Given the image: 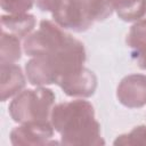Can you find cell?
Wrapping results in <instances>:
<instances>
[{
  "instance_id": "obj_1",
  "label": "cell",
  "mask_w": 146,
  "mask_h": 146,
  "mask_svg": "<svg viewBox=\"0 0 146 146\" xmlns=\"http://www.w3.org/2000/svg\"><path fill=\"white\" fill-rule=\"evenodd\" d=\"M51 124L64 145H104L100 124L95 119L91 103L83 99L59 103L50 115Z\"/></svg>"
},
{
  "instance_id": "obj_2",
  "label": "cell",
  "mask_w": 146,
  "mask_h": 146,
  "mask_svg": "<svg viewBox=\"0 0 146 146\" xmlns=\"http://www.w3.org/2000/svg\"><path fill=\"white\" fill-rule=\"evenodd\" d=\"M56 96L49 88L38 87L21 91L8 107L10 117L18 123L50 120Z\"/></svg>"
},
{
  "instance_id": "obj_3",
  "label": "cell",
  "mask_w": 146,
  "mask_h": 146,
  "mask_svg": "<svg viewBox=\"0 0 146 146\" xmlns=\"http://www.w3.org/2000/svg\"><path fill=\"white\" fill-rule=\"evenodd\" d=\"M70 35L56 22L42 19L39 29L24 39L23 50L31 57L50 55L63 46Z\"/></svg>"
},
{
  "instance_id": "obj_4",
  "label": "cell",
  "mask_w": 146,
  "mask_h": 146,
  "mask_svg": "<svg viewBox=\"0 0 146 146\" xmlns=\"http://www.w3.org/2000/svg\"><path fill=\"white\" fill-rule=\"evenodd\" d=\"M51 14L60 27L78 33L89 30L94 24L88 9V0H56Z\"/></svg>"
},
{
  "instance_id": "obj_5",
  "label": "cell",
  "mask_w": 146,
  "mask_h": 146,
  "mask_svg": "<svg viewBox=\"0 0 146 146\" xmlns=\"http://www.w3.org/2000/svg\"><path fill=\"white\" fill-rule=\"evenodd\" d=\"M48 57L55 73L56 84H58L62 79L83 67L86 49L80 40L70 35L67 41Z\"/></svg>"
},
{
  "instance_id": "obj_6",
  "label": "cell",
  "mask_w": 146,
  "mask_h": 146,
  "mask_svg": "<svg viewBox=\"0 0 146 146\" xmlns=\"http://www.w3.org/2000/svg\"><path fill=\"white\" fill-rule=\"evenodd\" d=\"M54 127L50 120L29 121L16 127L10 132V141L15 146H35L57 144L52 140Z\"/></svg>"
},
{
  "instance_id": "obj_7",
  "label": "cell",
  "mask_w": 146,
  "mask_h": 146,
  "mask_svg": "<svg viewBox=\"0 0 146 146\" xmlns=\"http://www.w3.org/2000/svg\"><path fill=\"white\" fill-rule=\"evenodd\" d=\"M116 97L128 108L146 105V75L133 73L124 76L116 88Z\"/></svg>"
},
{
  "instance_id": "obj_8",
  "label": "cell",
  "mask_w": 146,
  "mask_h": 146,
  "mask_svg": "<svg viewBox=\"0 0 146 146\" xmlns=\"http://www.w3.org/2000/svg\"><path fill=\"white\" fill-rule=\"evenodd\" d=\"M58 86L63 92L70 97L88 98L96 91L97 76L92 71L83 66L79 71L62 79Z\"/></svg>"
},
{
  "instance_id": "obj_9",
  "label": "cell",
  "mask_w": 146,
  "mask_h": 146,
  "mask_svg": "<svg viewBox=\"0 0 146 146\" xmlns=\"http://www.w3.org/2000/svg\"><path fill=\"white\" fill-rule=\"evenodd\" d=\"M0 73V99L1 102H6L8 98L14 97L22 91L25 87L26 79L21 66L16 64H1Z\"/></svg>"
},
{
  "instance_id": "obj_10",
  "label": "cell",
  "mask_w": 146,
  "mask_h": 146,
  "mask_svg": "<svg viewBox=\"0 0 146 146\" xmlns=\"http://www.w3.org/2000/svg\"><path fill=\"white\" fill-rule=\"evenodd\" d=\"M25 73L29 82L35 87L56 83L55 73L48 55L31 58L25 64Z\"/></svg>"
},
{
  "instance_id": "obj_11",
  "label": "cell",
  "mask_w": 146,
  "mask_h": 146,
  "mask_svg": "<svg viewBox=\"0 0 146 146\" xmlns=\"http://www.w3.org/2000/svg\"><path fill=\"white\" fill-rule=\"evenodd\" d=\"M127 46L138 67L146 70V18L137 21L127 35Z\"/></svg>"
},
{
  "instance_id": "obj_12",
  "label": "cell",
  "mask_w": 146,
  "mask_h": 146,
  "mask_svg": "<svg viewBox=\"0 0 146 146\" xmlns=\"http://www.w3.org/2000/svg\"><path fill=\"white\" fill-rule=\"evenodd\" d=\"M35 18L31 14H8L1 16L2 31H6L16 36L26 38L35 26Z\"/></svg>"
},
{
  "instance_id": "obj_13",
  "label": "cell",
  "mask_w": 146,
  "mask_h": 146,
  "mask_svg": "<svg viewBox=\"0 0 146 146\" xmlns=\"http://www.w3.org/2000/svg\"><path fill=\"white\" fill-rule=\"evenodd\" d=\"M119 18L124 22H137L146 15V0H108Z\"/></svg>"
},
{
  "instance_id": "obj_14",
  "label": "cell",
  "mask_w": 146,
  "mask_h": 146,
  "mask_svg": "<svg viewBox=\"0 0 146 146\" xmlns=\"http://www.w3.org/2000/svg\"><path fill=\"white\" fill-rule=\"evenodd\" d=\"M22 57V47L19 38L6 31L1 33L0 64H15Z\"/></svg>"
},
{
  "instance_id": "obj_15",
  "label": "cell",
  "mask_w": 146,
  "mask_h": 146,
  "mask_svg": "<svg viewBox=\"0 0 146 146\" xmlns=\"http://www.w3.org/2000/svg\"><path fill=\"white\" fill-rule=\"evenodd\" d=\"M88 9L94 22L105 21L114 11L108 0H88Z\"/></svg>"
},
{
  "instance_id": "obj_16",
  "label": "cell",
  "mask_w": 146,
  "mask_h": 146,
  "mask_svg": "<svg viewBox=\"0 0 146 146\" xmlns=\"http://www.w3.org/2000/svg\"><path fill=\"white\" fill-rule=\"evenodd\" d=\"M114 145H146V125L135 127L130 132L116 137Z\"/></svg>"
},
{
  "instance_id": "obj_17",
  "label": "cell",
  "mask_w": 146,
  "mask_h": 146,
  "mask_svg": "<svg viewBox=\"0 0 146 146\" xmlns=\"http://www.w3.org/2000/svg\"><path fill=\"white\" fill-rule=\"evenodd\" d=\"M34 0H1L2 10L9 14H24L33 7Z\"/></svg>"
},
{
  "instance_id": "obj_18",
  "label": "cell",
  "mask_w": 146,
  "mask_h": 146,
  "mask_svg": "<svg viewBox=\"0 0 146 146\" xmlns=\"http://www.w3.org/2000/svg\"><path fill=\"white\" fill-rule=\"evenodd\" d=\"M56 0H34V3L41 11H51Z\"/></svg>"
}]
</instances>
